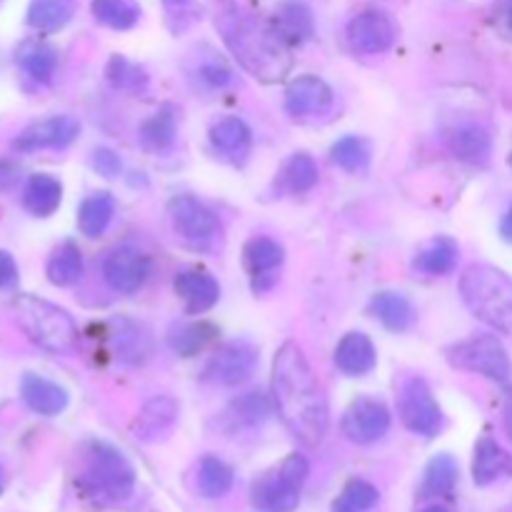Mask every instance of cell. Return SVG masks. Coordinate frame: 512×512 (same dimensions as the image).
I'll return each mask as SVG.
<instances>
[{
    "label": "cell",
    "instance_id": "2e32d148",
    "mask_svg": "<svg viewBox=\"0 0 512 512\" xmlns=\"http://www.w3.org/2000/svg\"><path fill=\"white\" fill-rule=\"evenodd\" d=\"M443 140L455 158L470 165L488 163L490 153H493V138H490L488 128L473 118H460L445 125Z\"/></svg>",
    "mask_w": 512,
    "mask_h": 512
},
{
    "label": "cell",
    "instance_id": "7bdbcfd3",
    "mask_svg": "<svg viewBox=\"0 0 512 512\" xmlns=\"http://www.w3.org/2000/svg\"><path fill=\"white\" fill-rule=\"evenodd\" d=\"M195 75H198V80L208 90H223V88H228V85L235 80L233 70H230L228 65H225L223 60H218V58L203 60V63L198 65V70H195Z\"/></svg>",
    "mask_w": 512,
    "mask_h": 512
},
{
    "label": "cell",
    "instance_id": "d6986e66",
    "mask_svg": "<svg viewBox=\"0 0 512 512\" xmlns=\"http://www.w3.org/2000/svg\"><path fill=\"white\" fill-rule=\"evenodd\" d=\"M210 145L228 163L245 165L250 158V150H253V130L248 128L243 118L228 115V118H220L218 123H213Z\"/></svg>",
    "mask_w": 512,
    "mask_h": 512
},
{
    "label": "cell",
    "instance_id": "8d00e7d4",
    "mask_svg": "<svg viewBox=\"0 0 512 512\" xmlns=\"http://www.w3.org/2000/svg\"><path fill=\"white\" fill-rule=\"evenodd\" d=\"M175 133H178V123H175V110L170 105H163L155 115L143 120L140 125V145L153 153H163L175 143Z\"/></svg>",
    "mask_w": 512,
    "mask_h": 512
},
{
    "label": "cell",
    "instance_id": "ab89813d",
    "mask_svg": "<svg viewBox=\"0 0 512 512\" xmlns=\"http://www.w3.org/2000/svg\"><path fill=\"white\" fill-rule=\"evenodd\" d=\"M105 78L120 93H143L148 88V73L138 63L128 60L125 55H113L105 68Z\"/></svg>",
    "mask_w": 512,
    "mask_h": 512
},
{
    "label": "cell",
    "instance_id": "f35d334b",
    "mask_svg": "<svg viewBox=\"0 0 512 512\" xmlns=\"http://www.w3.org/2000/svg\"><path fill=\"white\" fill-rule=\"evenodd\" d=\"M270 410H275L273 400H268L265 393L253 390V393H245L238 400H233L225 415L238 428H258V425H263L270 418Z\"/></svg>",
    "mask_w": 512,
    "mask_h": 512
},
{
    "label": "cell",
    "instance_id": "816d5d0a",
    "mask_svg": "<svg viewBox=\"0 0 512 512\" xmlns=\"http://www.w3.org/2000/svg\"><path fill=\"white\" fill-rule=\"evenodd\" d=\"M503 512H512V508H508V510H503Z\"/></svg>",
    "mask_w": 512,
    "mask_h": 512
},
{
    "label": "cell",
    "instance_id": "c3c4849f",
    "mask_svg": "<svg viewBox=\"0 0 512 512\" xmlns=\"http://www.w3.org/2000/svg\"><path fill=\"white\" fill-rule=\"evenodd\" d=\"M420 512H450V510L443 508V505H428V508H423Z\"/></svg>",
    "mask_w": 512,
    "mask_h": 512
},
{
    "label": "cell",
    "instance_id": "f907efd6",
    "mask_svg": "<svg viewBox=\"0 0 512 512\" xmlns=\"http://www.w3.org/2000/svg\"><path fill=\"white\" fill-rule=\"evenodd\" d=\"M170 3H188V0H170Z\"/></svg>",
    "mask_w": 512,
    "mask_h": 512
},
{
    "label": "cell",
    "instance_id": "9a60e30c",
    "mask_svg": "<svg viewBox=\"0 0 512 512\" xmlns=\"http://www.w3.org/2000/svg\"><path fill=\"white\" fill-rule=\"evenodd\" d=\"M285 263V250L278 240L255 235L243 248V265L250 275L253 293H268L280 278V268Z\"/></svg>",
    "mask_w": 512,
    "mask_h": 512
},
{
    "label": "cell",
    "instance_id": "52a82bcc",
    "mask_svg": "<svg viewBox=\"0 0 512 512\" xmlns=\"http://www.w3.org/2000/svg\"><path fill=\"white\" fill-rule=\"evenodd\" d=\"M445 358L453 368L465 370V373L483 375V378L500 383L503 388H510L512 365L508 358V350L500 343L498 335H473L468 340L450 345L445 350Z\"/></svg>",
    "mask_w": 512,
    "mask_h": 512
},
{
    "label": "cell",
    "instance_id": "836d02e7",
    "mask_svg": "<svg viewBox=\"0 0 512 512\" xmlns=\"http://www.w3.org/2000/svg\"><path fill=\"white\" fill-rule=\"evenodd\" d=\"M115 215V198L105 190L88 195L78 208V228L85 238H100Z\"/></svg>",
    "mask_w": 512,
    "mask_h": 512
},
{
    "label": "cell",
    "instance_id": "4316f807",
    "mask_svg": "<svg viewBox=\"0 0 512 512\" xmlns=\"http://www.w3.org/2000/svg\"><path fill=\"white\" fill-rule=\"evenodd\" d=\"M63 200V183L50 173L30 175L23 190V208L35 218H50Z\"/></svg>",
    "mask_w": 512,
    "mask_h": 512
},
{
    "label": "cell",
    "instance_id": "60d3db41",
    "mask_svg": "<svg viewBox=\"0 0 512 512\" xmlns=\"http://www.w3.org/2000/svg\"><path fill=\"white\" fill-rule=\"evenodd\" d=\"M380 493L368 480H350L343 493L335 498L333 512H373L378 505Z\"/></svg>",
    "mask_w": 512,
    "mask_h": 512
},
{
    "label": "cell",
    "instance_id": "f6af8a7d",
    "mask_svg": "<svg viewBox=\"0 0 512 512\" xmlns=\"http://www.w3.org/2000/svg\"><path fill=\"white\" fill-rule=\"evenodd\" d=\"M15 283H18V265L13 255L0 250V288H15Z\"/></svg>",
    "mask_w": 512,
    "mask_h": 512
},
{
    "label": "cell",
    "instance_id": "b9f144b4",
    "mask_svg": "<svg viewBox=\"0 0 512 512\" xmlns=\"http://www.w3.org/2000/svg\"><path fill=\"white\" fill-rule=\"evenodd\" d=\"M330 158L338 168L348 170V173H358V170H365L370 163V148L363 138L358 135H345L338 143L330 148Z\"/></svg>",
    "mask_w": 512,
    "mask_h": 512
},
{
    "label": "cell",
    "instance_id": "8992f818",
    "mask_svg": "<svg viewBox=\"0 0 512 512\" xmlns=\"http://www.w3.org/2000/svg\"><path fill=\"white\" fill-rule=\"evenodd\" d=\"M310 463L305 455L290 453L280 468L260 475L250 488L253 508L260 512H293L300 505V493L308 480Z\"/></svg>",
    "mask_w": 512,
    "mask_h": 512
},
{
    "label": "cell",
    "instance_id": "ffe728a7",
    "mask_svg": "<svg viewBox=\"0 0 512 512\" xmlns=\"http://www.w3.org/2000/svg\"><path fill=\"white\" fill-rule=\"evenodd\" d=\"M175 295L183 300L188 315H203L213 310L220 300V285L208 270L190 268L175 275Z\"/></svg>",
    "mask_w": 512,
    "mask_h": 512
},
{
    "label": "cell",
    "instance_id": "d590c367",
    "mask_svg": "<svg viewBox=\"0 0 512 512\" xmlns=\"http://www.w3.org/2000/svg\"><path fill=\"white\" fill-rule=\"evenodd\" d=\"M235 473L218 455H205L198 465V490L203 498L220 500L233 490Z\"/></svg>",
    "mask_w": 512,
    "mask_h": 512
},
{
    "label": "cell",
    "instance_id": "277c9868",
    "mask_svg": "<svg viewBox=\"0 0 512 512\" xmlns=\"http://www.w3.org/2000/svg\"><path fill=\"white\" fill-rule=\"evenodd\" d=\"M460 295L470 313L498 333L512 335V280L493 265H470L460 278Z\"/></svg>",
    "mask_w": 512,
    "mask_h": 512
},
{
    "label": "cell",
    "instance_id": "5b68a950",
    "mask_svg": "<svg viewBox=\"0 0 512 512\" xmlns=\"http://www.w3.org/2000/svg\"><path fill=\"white\" fill-rule=\"evenodd\" d=\"M13 313L23 333L48 353H70L78 343L75 320L70 318L68 310L58 308L50 300L35 298V295H18L13 300Z\"/></svg>",
    "mask_w": 512,
    "mask_h": 512
},
{
    "label": "cell",
    "instance_id": "f546056e",
    "mask_svg": "<svg viewBox=\"0 0 512 512\" xmlns=\"http://www.w3.org/2000/svg\"><path fill=\"white\" fill-rule=\"evenodd\" d=\"M458 475V463H455L453 455H435L425 468L418 495L423 500L450 498L455 493V485H458Z\"/></svg>",
    "mask_w": 512,
    "mask_h": 512
},
{
    "label": "cell",
    "instance_id": "484cf974",
    "mask_svg": "<svg viewBox=\"0 0 512 512\" xmlns=\"http://www.w3.org/2000/svg\"><path fill=\"white\" fill-rule=\"evenodd\" d=\"M460 260V248L453 238L448 235H438V238L428 240L418 248L413 258V270L430 275V278H445V275L455 273Z\"/></svg>",
    "mask_w": 512,
    "mask_h": 512
},
{
    "label": "cell",
    "instance_id": "681fc988",
    "mask_svg": "<svg viewBox=\"0 0 512 512\" xmlns=\"http://www.w3.org/2000/svg\"><path fill=\"white\" fill-rule=\"evenodd\" d=\"M3 485H5V478H3V470H0V493H3Z\"/></svg>",
    "mask_w": 512,
    "mask_h": 512
},
{
    "label": "cell",
    "instance_id": "603a6c76",
    "mask_svg": "<svg viewBox=\"0 0 512 512\" xmlns=\"http://www.w3.org/2000/svg\"><path fill=\"white\" fill-rule=\"evenodd\" d=\"M335 365L348 378H363V375L373 373L378 365V353H375L373 340L360 330L343 335L335 348Z\"/></svg>",
    "mask_w": 512,
    "mask_h": 512
},
{
    "label": "cell",
    "instance_id": "e0dca14e",
    "mask_svg": "<svg viewBox=\"0 0 512 512\" xmlns=\"http://www.w3.org/2000/svg\"><path fill=\"white\" fill-rule=\"evenodd\" d=\"M335 103V93L318 75H300L285 90V110L293 118H320Z\"/></svg>",
    "mask_w": 512,
    "mask_h": 512
},
{
    "label": "cell",
    "instance_id": "7c38bea8",
    "mask_svg": "<svg viewBox=\"0 0 512 512\" xmlns=\"http://www.w3.org/2000/svg\"><path fill=\"white\" fill-rule=\"evenodd\" d=\"M345 38L353 53L360 55H383L388 53L398 38V28H395L393 18L385 10H360L353 15L345 28Z\"/></svg>",
    "mask_w": 512,
    "mask_h": 512
},
{
    "label": "cell",
    "instance_id": "30bf717a",
    "mask_svg": "<svg viewBox=\"0 0 512 512\" xmlns=\"http://www.w3.org/2000/svg\"><path fill=\"white\" fill-rule=\"evenodd\" d=\"M168 215L180 240H185L193 248H208L220 230L213 210L193 195H175L168 203Z\"/></svg>",
    "mask_w": 512,
    "mask_h": 512
},
{
    "label": "cell",
    "instance_id": "bcb514c9",
    "mask_svg": "<svg viewBox=\"0 0 512 512\" xmlns=\"http://www.w3.org/2000/svg\"><path fill=\"white\" fill-rule=\"evenodd\" d=\"M500 235H503L505 243L512 245V205L508 210H505L503 220H500Z\"/></svg>",
    "mask_w": 512,
    "mask_h": 512
},
{
    "label": "cell",
    "instance_id": "7a4b0ae2",
    "mask_svg": "<svg viewBox=\"0 0 512 512\" xmlns=\"http://www.w3.org/2000/svg\"><path fill=\"white\" fill-rule=\"evenodd\" d=\"M218 30L235 60L263 83H278L293 68L290 45L270 23H260L238 8H228L220 13Z\"/></svg>",
    "mask_w": 512,
    "mask_h": 512
},
{
    "label": "cell",
    "instance_id": "74e56055",
    "mask_svg": "<svg viewBox=\"0 0 512 512\" xmlns=\"http://www.w3.org/2000/svg\"><path fill=\"white\" fill-rule=\"evenodd\" d=\"M93 18L110 30H130L140 20V5L135 0H93Z\"/></svg>",
    "mask_w": 512,
    "mask_h": 512
},
{
    "label": "cell",
    "instance_id": "5bb4252c",
    "mask_svg": "<svg viewBox=\"0 0 512 512\" xmlns=\"http://www.w3.org/2000/svg\"><path fill=\"white\" fill-rule=\"evenodd\" d=\"M80 135V123L73 115H53V118L35 120L28 128L20 130L13 140L18 153H38V150L68 148Z\"/></svg>",
    "mask_w": 512,
    "mask_h": 512
},
{
    "label": "cell",
    "instance_id": "1f68e13d",
    "mask_svg": "<svg viewBox=\"0 0 512 512\" xmlns=\"http://www.w3.org/2000/svg\"><path fill=\"white\" fill-rule=\"evenodd\" d=\"M48 280L58 288H70L83 278V253L73 240H63L58 248L50 253L48 265H45Z\"/></svg>",
    "mask_w": 512,
    "mask_h": 512
},
{
    "label": "cell",
    "instance_id": "f1b7e54d",
    "mask_svg": "<svg viewBox=\"0 0 512 512\" xmlns=\"http://www.w3.org/2000/svg\"><path fill=\"white\" fill-rule=\"evenodd\" d=\"M320 173H318V163L310 153H293L288 160L283 163L278 173V188L283 193L290 195H305L318 185Z\"/></svg>",
    "mask_w": 512,
    "mask_h": 512
},
{
    "label": "cell",
    "instance_id": "ee69618b",
    "mask_svg": "<svg viewBox=\"0 0 512 512\" xmlns=\"http://www.w3.org/2000/svg\"><path fill=\"white\" fill-rule=\"evenodd\" d=\"M90 165H93L103 178H115V175H120V170H123V163H120L118 153L110 148H95L93 158H90Z\"/></svg>",
    "mask_w": 512,
    "mask_h": 512
},
{
    "label": "cell",
    "instance_id": "8fae6325",
    "mask_svg": "<svg viewBox=\"0 0 512 512\" xmlns=\"http://www.w3.org/2000/svg\"><path fill=\"white\" fill-rule=\"evenodd\" d=\"M343 435L355 445L378 443L390 430V410L383 400L360 395L345 408L343 420H340Z\"/></svg>",
    "mask_w": 512,
    "mask_h": 512
},
{
    "label": "cell",
    "instance_id": "ac0fdd59",
    "mask_svg": "<svg viewBox=\"0 0 512 512\" xmlns=\"http://www.w3.org/2000/svg\"><path fill=\"white\" fill-rule=\"evenodd\" d=\"M180 405L178 400L170 395H158L150 398L148 403L140 408L138 418L133 420V435L143 443H160L173 433L175 423H178Z\"/></svg>",
    "mask_w": 512,
    "mask_h": 512
},
{
    "label": "cell",
    "instance_id": "7402d4cb",
    "mask_svg": "<svg viewBox=\"0 0 512 512\" xmlns=\"http://www.w3.org/2000/svg\"><path fill=\"white\" fill-rule=\"evenodd\" d=\"M512 475V455L493 435H483L475 443L473 455V480L478 488H490V485L500 483V480Z\"/></svg>",
    "mask_w": 512,
    "mask_h": 512
},
{
    "label": "cell",
    "instance_id": "44dd1931",
    "mask_svg": "<svg viewBox=\"0 0 512 512\" xmlns=\"http://www.w3.org/2000/svg\"><path fill=\"white\" fill-rule=\"evenodd\" d=\"M108 343L113 348V355L125 365H140L150 358L148 330L130 318H115L108 323Z\"/></svg>",
    "mask_w": 512,
    "mask_h": 512
},
{
    "label": "cell",
    "instance_id": "6da1fadb",
    "mask_svg": "<svg viewBox=\"0 0 512 512\" xmlns=\"http://www.w3.org/2000/svg\"><path fill=\"white\" fill-rule=\"evenodd\" d=\"M270 400L298 443L305 448H318L323 443L328 433V403L303 350L295 343H283L275 353Z\"/></svg>",
    "mask_w": 512,
    "mask_h": 512
},
{
    "label": "cell",
    "instance_id": "d4e9b609",
    "mask_svg": "<svg viewBox=\"0 0 512 512\" xmlns=\"http://www.w3.org/2000/svg\"><path fill=\"white\" fill-rule=\"evenodd\" d=\"M275 33L295 48V45H303L305 40L313 38L315 23H313V10L303 3V0H285L278 5V10L273 13L270 20Z\"/></svg>",
    "mask_w": 512,
    "mask_h": 512
},
{
    "label": "cell",
    "instance_id": "7dc6e473",
    "mask_svg": "<svg viewBox=\"0 0 512 512\" xmlns=\"http://www.w3.org/2000/svg\"><path fill=\"white\" fill-rule=\"evenodd\" d=\"M500 20H503L505 30L512 35V0H508V3L503 5V13H500Z\"/></svg>",
    "mask_w": 512,
    "mask_h": 512
},
{
    "label": "cell",
    "instance_id": "3957f363",
    "mask_svg": "<svg viewBox=\"0 0 512 512\" xmlns=\"http://www.w3.org/2000/svg\"><path fill=\"white\" fill-rule=\"evenodd\" d=\"M135 480V468L118 448L108 443H88L75 485L88 503L110 508L133 495Z\"/></svg>",
    "mask_w": 512,
    "mask_h": 512
},
{
    "label": "cell",
    "instance_id": "ba28073f",
    "mask_svg": "<svg viewBox=\"0 0 512 512\" xmlns=\"http://www.w3.org/2000/svg\"><path fill=\"white\" fill-rule=\"evenodd\" d=\"M398 415L400 423L410 433L420 435V438H435L445 425V415L440 410L438 400H435L433 390L418 375H413V378H408L400 385Z\"/></svg>",
    "mask_w": 512,
    "mask_h": 512
},
{
    "label": "cell",
    "instance_id": "83f0119b",
    "mask_svg": "<svg viewBox=\"0 0 512 512\" xmlns=\"http://www.w3.org/2000/svg\"><path fill=\"white\" fill-rule=\"evenodd\" d=\"M368 310L393 333H405L415 323L413 303L403 293H393V290H383V293L373 295Z\"/></svg>",
    "mask_w": 512,
    "mask_h": 512
},
{
    "label": "cell",
    "instance_id": "d6a6232c",
    "mask_svg": "<svg viewBox=\"0 0 512 512\" xmlns=\"http://www.w3.org/2000/svg\"><path fill=\"white\" fill-rule=\"evenodd\" d=\"M215 335H218V328L213 323L193 320V323L175 325L168 335V343L173 353H178L180 358H195V355L203 353L213 343Z\"/></svg>",
    "mask_w": 512,
    "mask_h": 512
},
{
    "label": "cell",
    "instance_id": "4dcf8cb0",
    "mask_svg": "<svg viewBox=\"0 0 512 512\" xmlns=\"http://www.w3.org/2000/svg\"><path fill=\"white\" fill-rule=\"evenodd\" d=\"M15 60H18L20 70L28 73L30 78L38 83H50L58 68V50L43 40H25L18 50H15Z\"/></svg>",
    "mask_w": 512,
    "mask_h": 512
},
{
    "label": "cell",
    "instance_id": "e575fe53",
    "mask_svg": "<svg viewBox=\"0 0 512 512\" xmlns=\"http://www.w3.org/2000/svg\"><path fill=\"white\" fill-rule=\"evenodd\" d=\"M75 15V0H30L28 25L38 33H55Z\"/></svg>",
    "mask_w": 512,
    "mask_h": 512
},
{
    "label": "cell",
    "instance_id": "9c48e42d",
    "mask_svg": "<svg viewBox=\"0 0 512 512\" xmlns=\"http://www.w3.org/2000/svg\"><path fill=\"white\" fill-rule=\"evenodd\" d=\"M255 368H258V348L250 340H230L210 355L203 368V380L220 388H235L248 383Z\"/></svg>",
    "mask_w": 512,
    "mask_h": 512
},
{
    "label": "cell",
    "instance_id": "cb8c5ba5",
    "mask_svg": "<svg viewBox=\"0 0 512 512\" xmlns=\"http://www.w3.org/2000/svg\"><path fill=\"white\" fill-rule=\"evenodd\" d=\"M20 395H23V403L33 413L45 415V418L60 415L68 408V390L63 385L53 383V380L43 378V375L25 373L23 380H20Z\"/></svg>",
    "mask_w": 512,
    "mask_h": 512
},
{
    "label": "cell",
    "instance_id": "4fadbf2b",
    "mask_svg": "<svg viewBox=\"0 0 512 512\" xmlns=\"http://www.w3.org/2000/svg\"><path fill=\"white\" fill-rule=\"evenodd\" d=\"M103 280L115 293L133 295L145 285L150 275V258L138 248L120 245L103 258Z\"/></svg>",
    "mask_w": 512,
    "mask_h": 512
}]
</instances>
